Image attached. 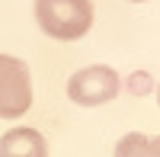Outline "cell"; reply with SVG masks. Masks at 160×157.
<instances>
[{"label": "cell", "mask_w": 160, "mask_h": 157, "mask_svg": "<svg viewBox=\"0 0 160 157\" xmlns=\"http://www.w3.org/2000/svg\"><path fill=\"white\" fill-rule=\"evenodd\" d=\"M35 19L45 35L77 42L93 26V0H35Z\"/></svg>", "instance_id": "obj_1"}, {"label": "cell", "mask_w": 160, "mask_h": 157, "mask_svg": "<svg viewBox=\"0 0 160 157\" xmlns=\"http://www.w3.org/2000/svg\"><path fill=\"white\" fill-rule=\"evenodd\" d=\"M32 106V77L26 61L0 55V119H19Z\"/></svg>", "instance_id": "obj_2"}, {"label": "cell", "mask_w": 160, "mask_h": 157, "mask_svg": "<svg viewBox=\"0 0 160 157\" xmlns=\"http://www.w3.org/2000/svg\"><path fill=\"white\" fill-rule=\"evenodd\" d=\"M118 93V74L106 64H90L80 68L68 80V96L77 106H106Z\"/></svg>", "instance_id": "obj_3"}, {"label": "cell", "mask_w": 160, "mask_h": 157, "mask_svg": "<svg viewBox=\"0 0 160 157\" xmlns=\"http://www.w3.org/2000/svg\"><path fill=\"white\" fill-rule=\"evenodd\" d=\"M0 157H48V141L35 128H10L0 138Z\"/></svg>", "instance_id": "obj_4"}, {"label": "cell", "mask_w": 160, "mask_h": 157, "mask_svg": "<svg viewBox=\"0 0 160 157\" xmlns=\"http://www.w3.org/2000/svg\"><path fill=\"white\" fill-rule=\"evenodd\" d=\"M112 157H148V135L128 132V135L115 144V154H112Z\"/></svg>", "instance_id": "obj_5"}, {"label": "cell", "mask_w": 160, "mask_h": 157, "mask_svg": "<svg viewBox=\"0 0 160 157\" xmlns=\"http://www.w3.org/2000/svg\"><path fill=\"white\" fill-rule=\"evenodd\" d=\"M148 157H160V135L148 138Z\"/></svg>", "instance_id": "obj_6"}, {"label": "cell", "mask_w": 160, "mask_h": 157, "mask_svg": "<svg viewBox=\"0 0 160 157\" xmlns=\"http://www.w3.org/2000/svg\"><path fill=\"white\" fill-rule=\"evenodd\" d=\"M148 74H135V90H138V93H144V90H148Z\"/></svg>", "instance_id": "obj_7"}, {"label": "cell", "mask_w": 160, "mask_h": 157, "mask_svg": "<svg viewBox=\"0 0 160 157\" xmlns=\"http://www.w3.org/2000/svg\"><path fill=\"white\" fill-rule=\"evenodd\" d=\"M131 3H144V0H131Z\"/></svg>", "instance_id": "obj_8"}, {"label": "cell", "mask_w": 160, "mask_h": 157, "mask_svg": "<svg viewBox=\"0 0 160 157\" xmlns=\"http://www.w3.org/2000/svg\"><path fill=\"white\" fill-rule=\"evenodd\" d=\"M157 99H160V87H157Z\"/></svg>", "instance_id": "obj_9"}]
</instances>
